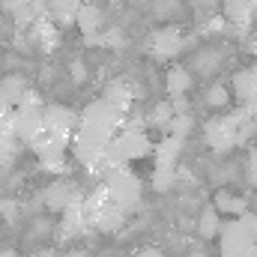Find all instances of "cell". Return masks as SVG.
Here are the masks:
<instances>
[{
	"mask_svg": "<svg viewBox=\"0 0 257 257\" xmlns=\"http://www.w3.org/2000/svg\"><path fill=\"white\" fill-rule=\"evenodd\" d=\"M236 221H239V224H242V227H245V230H248V233L257 239V212H251V209H248V212H242Z\"/></svg>",
	"mask_w": 257,
	"mask_h": 257,
	"instance_id": "484cf974",
	"label": "cell"
},
{
	"mask_svg": "<svg viewBox=\"0 0 257 257\" xmlns=\"http://www.w3.org/2000/svg\"><path fill=\"white\" fill-rule=\"evenodd\" d=\"M105 194H108V200L117 206V209H123V212H132V209H138L141 206V197H144V183H141V177L138 174H132L128 168H120V171H111L108 177H105Z\"/></svg>",
	"mask_w": 257,
	"mask_h": 257,
	"instance_id": "6da1fadb",
	"label": "cell"
},
{
	"mask_svg": "<svg viewBox=\"0 0 257 257\" xmlns=\"http://www.w3.org/2000/svg\"><path fill=\"white\" fill-rule=\"evenodd\" d=\"M180 150H183V141H180V138H171V135H165L159 144H153V159H156V168L177 171Z\"/></svg>",
	"mask_w": 257,
	"mask_h": 257,
	"instance_id": "5bb4252c",
	"label": "cell"
},
{
	"mask_svg": "<svg viewBox=\"0 0 257 257\" xmlns=\"http://www.w3.org/2000/svg\"><path fill=\"white\" fill-rule=\"evenodd\" d=\"M72 75L84 81V75H87V69H84V63H78V60H75V63H72Z\"/></svg>",
	"mask_w": 257,
	"mask_h": 257,
	"instance_id": "f546056e",
	"label": "cell"
},
{
	"mask_svg": "<svg viewBox=\"0 0 257 257\" xmlns=\"http://www.w3.org/2000/svg\"><path fill=\"white\" fill-rule=\"evenodd\" d=\"M0 215H3L6 221H15V218H18V203H15V200H9V197H6V200H0Z\"/></svg>",
	"mask_w": 257,
	"mask_h": 257,
	"instance_id": "4316f807",
	"label": "cell"
},
{
	"mask_svg": "<svg viewBox=\"0 0 257 257\" xmlns=\"http://www.w3.org/2000/svg\"><path fill=\"white\" fill-rule=\"evenodd\" d=\"M84 0H48V18L54 24H72Z\"/></svg>",
	"mask_w": 257,
	"mask_h": 257,
	"instance_id": "ffe728a7",
	"label": "cell"
},
{
	"mask_svg": "<svg viewBox=\"0 0 257 257\" xmlns=\"http://www.w3.org/2000/svg\"><path fill=\"white\" fill-rule=\"evenodd\" d=\"M165 87H168V96H171V99H183V96L192 90V72L183 69V66H174V69L168 72Z\"/></svg>",
	"mask_w": 257,
	"mask_h": 257,
	"instance_id": "d6986e66",
	"label": "cell"
},
{
	"mask_svg": "<svg viewBox=\"0 0 257 257\" xmlns=\"http://www.w3.org/2000/svg\"><path fill=\"white\" fill-rule=\"evenodd\" d=\"M171 117H174V108H171V102H162V105H156L153 108V114H150V123L156 128H162L165 132V126L171 123Z\"/></svg>",
	"mask_w": 257,
	"mask_h": 257,
	"instance_id": "d4e9b609",
	"label": "cell"
},
{
	"mask_svg": "<svg viewBox=\"0 0 257 257\" xmlns=\"http://www.w3.org/2000/svg\"><path fill=\"white\" fill-rule=\"evenodd\" d=\"M42 114H45V105L39 99V93H27L24 102L12 111V135L18 144H33L39 135H42Z\"/></svg>",
	"mask_w": 257,
	"mask_h": 257,
	"instance_id": "7a4b0ae2",
	"label": "cell"
},
{
	"mask_svg": "<svg viewBox=\"0 0 257 257\" xmlns=\"http://www.w3.org/2000/svg\"><path fill=\"white\" fill-rule=\"evenodd\" d=\"M135 257H165V251H162V248H153V245H150V248H141V251H138Z\"/></svg>",
	"mask_w": 257,
	"mask_h": 257,
	"instance_id": "f1b7e54d",
	"label": "cell"
},
{
	"mask_svg": "<svg viewBox=\"0 0 257 257\" xmlns=\"http://www.w3.org/2000/svg\"><path fill=\"white\" fill-rule=\"evenodd\" d=\"M0 257H18L15 248H0Z\"/></svg>",
	"mask_w": 257,
	"mask_h": 257,
	"instance_id": "1f68e13d",
	"label": "cell"
},
{
	"mask_svg": "<svg viewBox=\"0 0 257 257\" xmlns=\"http://www.w3.org/2000/svg\"><path fill=\"white\" fill-rule=\"evenodd\" d=\"M75 24H78V30H81L87 45H102V24H105V18H102V9L96 3H81V9L75 15Z\"/></svg>",
	"mask_w": 257,
	"mask_h": 257,
	"instance_id": "52a82bcc",
	"label": "cell"
},
{
	"mask_svg": "<svg viewBox=\"0 0 257 257\" xmlns=\"http://www.w3.org/2000/svg\"><path fill=\"white\" fill-rule=\"evenodd\" d=\"M150 51H153L159 60L177 57V54L183 51V33H180L177 27H162V30H156L153 39H150Z\"/></svg>",
	"mask_w": 257,
	"mask_h": 257,
	"instance_id": "ba28073f",
	"label": "cell"
},
{
	"mask_svg": "<svg viewBox=\"0 0 257 257\" xmlns=\"http://www.w3.org/2000/svg\"><path fill=\"white\" fill-rule=\"evenodd\" d=\"M33 153H36V159H39V165L45 168V171H51V174H60L66 168V153H69V141H60V138H51V135H39L33 144Z\"/></svg>",
	"mask_w": 257,
	"mask_h": 257,
	"instance_id": "277c9868",
	"label": "cell"
},
{
	"mask_svg": "<svg viewBox=\"0 0 257 257\" xmlns=\"http://www.w3.org/2000/svg\"><path fill=\"white\" fill-rule=\"evenodd\" d=\"M203 99H206V105H209L212 111H224V108L230 105V90H227L224 84H209Z\"/></svg>",
	"mask_w": 257,
	"mask_h": 257,
	"instance_id": "7402d4cb",
	"label": "cell"
},
{
	"mask_svg": "<svg viewBox=\"0 0 257 257\" xmlns=\"http://www.w3.org/2000/svg\"><path fill=\"white\" fill-rule=\"evenodd\" d=\"M27 93H30V84H27L24 75H6V78H0V108L3 111H15L24 102Z\"/></svg>",
	"mask_w": 257,
	"mask_h": 257,
	"instance_id": "9c48e42d",
	"label": "cell"
},
{
	"mask_svg": "<svg viewBox=\"0 0 257 257\" xmlns=\"http://www.w3.org/2000/svg\"><path fill=\"white\" fill-rule=\"evenodd\" d=\"M30 33V42L36 45V48H42V51H54L57 45H60V33H57V24L51 21V18H42V21H36V24H30L27 27Z\"/></svg>",
	"mask_w": 257,
	"mask_h": 257,
	"instance_id": "4fadbf2b",
	"label": "cell"
},
{
	"mask_svg": "<svg viewBox=\"0 0 257 257\" xmlns=\"http://www.w3.org/2000/svg\"><path fill=\"white\" fill-rule=\"evenodd\" d=\"M33 257H57V251L54 248H42V251H36Z\"/></svg>",
	"mask_w": 257,
	"mask_h": 257,
	"instance_id": "4dcf8cb0",
	"label": "cell"
},
{
	"mask_svg": "<svg viewBox=\"0 0 257 257\" xmlns=\"http://www.w3.org/2000/svg\"><path fill=\"white\" fill-rule=\"evenodd\" d=\"M233 93L242 105H257V66H248L233 75Z\"/></svg>",
	"mask_w": 257,
	"mask_h": 257,
	"instance_id": "9a60e30c",
	"label": "cell"
},
{
	"mask_svg": "<svg viewBox=\"0 0 257 257\" xmlns=\"http://www.w3.org/2000/svg\"><path fill=\"white\" fill-rule=\"evenodd\" d=\"M192 257H206V254H192Z\"/></svg>",
	"mask_w": 257,
	"mask_h": 257,
	"instance_id": "d590c367",
	"label": "cell"
},
{
	"mask_svg": "<svg viewBox=\"0 0 257 257\" xmlns=\"http://www.w3.org/2000/svg\"><path fill=\"white\" fill-rule=\"evenodd\" d=\"M245 177H248V183L257 189V150L248 153V162H245Z\"/></svg>",
	"mask_w": 257,
	"mask_h": 257,
	"instance_id": "83f0119b",
	"label": "cell"
},
{
	"mask_svg": "<svg viewBox=\"0 0 257 257\" xmlns=\"http://www.w3.org/2000/svg\"><path fill=\"white\" fill-rule=\"evenodd\" d=\"M87 227H90V218H87V212H84V197H81V200L69 203V206L63 209L60 236H63V239H75V236H81Z\"/></svg>",
	"mask_w": 257,
	"mask_h": 257,
	"instance_id": "8fae6325",
	"label": "cell"
},
{
	"mask_svg": "<svg viewBox=\"0 0 257 257\" xmlns=\"http://www.w3.org/2000/svg\"><path fill=\"white\" fill-rule=\"evenodd\" d=\"M114 111H120L123 117H128V111H132V102H135V93H132V87H128V81H114V84H108L105 87V96H102Z\"/></svg>",
	"mask_w": 257,
	"mask_h": 257,
	"instance_id": "2e32d148",
	"label": "cell"
},
{
	"mask_svg": "<svg viewBox=\"0 0 257 257\" xmlns=\"http://www.w3.org/2000/svg\"><path fill=\"white\" fill-rule=\"evenodd\" d=\"M203 3H218V0H203Z\"/></svg>",
	"mask_w": 257,
	"mask_h": 257,
	"instance_id": "e575fe53",
	"label": "cell"
},
{
	"mask_svg": "<svg viewBox=\"0 0 257 257\" xmlns=\"http://www.w3.org/2000/svg\"><path fill=\"white\" fill-rule=\"evenodd\" d=\"M192 126H194V117H192V114H174V117H171V123L165 126V135L186 141V135L192 132Z\"/></svg>",
	"mask_w": 257,
	"mask_h": 257,
	"instance_id": "603a6c76",
	"label": "cell"
},
{
	"mask_svg": "<svg viewBox=\"0 0 257 257\" xmlns=\"http://www.w3.org/2000/svg\"><path fill=\"white\" fill-rule=\"evenodd\" d=\"M218 230H221V215L209 206V209H203L200 212V218H197V233L203 236V239H215L218 236Z\"/></svg>",
	"mask_w": 257,
	"mask_h": 257,
	"instance_id": "44dd1931",
	"label": "cell"
},
{
	"mask_svg": "<svg viewBox=\"0 0 257 257\" xmlns=\"http://www.w3.org/2000/svg\"><path fill=\"white\" fill-rule=\"evenodd\" d=\"M218 248H221V257H257V239L233 218L221 224Z\"/></svg>",
	"mask_w": 257,
	"mask_h": 257,
	"instance_id": "3957f363",
	"label": "cell"
},
{
	"mask_svg": "<svg viewBox=\"0 0 257 257\" xmlns=\"http://www.w3.org/2000/svg\"><path fill=\"white\" fill-rule=\"evenodd\" d=\"M3 9L12 15L18 27H30L48 18V0H3Z\"/></svg>",
	"mask_w": 257,
	"mask_h": 257,
	"instance_id": "8992f818",
	"label": "cell"
},
{
	"mask_svg": "<svg viewBox=\"0 0 257 257\" xmlns=\"http://www.w3.org/2000/svg\"><path fill=\"white\" fill-rule=\"evenodd\" d=\"M126 221V212L123 209H117L114 203H105L99 212H93L90 215V224L93 227H99V230H108V233H114V230H120V224Z\"/></svg>",
	"mask_w": 257,
	"mask_h": 257,
	"instance_id": "e0dca14e",
	"label": "cell"
},
{
	"mask_svg": "<svg viewBox=\"0 0 257 257\" xmlns=\"http://www.w3.org/2000/svg\"><path fill=\"white\" fill-rule=\"evenodd\" d=\"M75 128H78V114L75 111H69L63 105H45V114H42V132L45 135L72 144Z\"/></svg>",
	"mask_w": 257,
	"mask_h": 257,
	"instance_id": "5b68a950",
	"label": "cell"
},
{
	"mask_svg": "<svg viewBox=\"0 0 257 257\" xmlns=\"http://www.w3.org/2000/svg\"><path fill=\"white\" fill-rule=\"evenodd\" d=\"M81 197H84V194L78 192V186H75V183H69V180H54V183L42 192L45 206H48V209H60V212H63L69 203L81 200Z\"/></svg>",
	"mask_w": 257,
	"mask_h": 257,
	"instance_id": "30bf717a",
	"label": "cell"
},
{
	"mask_svg": "<svg viewBox=\"0 0 257 257\" xmlns=\"http://www.w3.org/2000/svg\"><path fill=\"white\" fill-rule=\"evenodd\" d=\"M251 48H254V54H257V33H254V42H251Z\"/></svg>",
	"mask_w": 257,
	"mask_h": 257,
	"instance_id": "d6a6232c",
	"label": "cell"
},
{
	"mask_svg": "<svg viewBox=\"0 0 257 257\" xmlns=\"http://www.w3.org/2000/svg\"><path fill=\"white\" fill-rule=\"evenodd\" d=\"M218 3H221V18H224L230 27L242 30V27L251 24V18H254V6H251L248 0H218Z\"/></svg>",
	"mask_w": 257,
	"mask_h": 257,
	"instance_id": "7c38bea8",
	"label": "cell"
},
{
	"mask_svg": "<svg viewBox=\"0 0 257 257\" xmlns=\"http://www.w3.org/2000/svg\"><path fill=\"white\" fill-rule=\"evenodd\" d=\"M212 209L218 215H236L239 218L242 212H248V200L239 197V194H233V192H218L215 200H212Z\"/></svg>",
	"mask_w": 257,
	"mask_h": 257,
	"instance_id": "ac0fdd59",
	"label": "cell"
},
{
	"mask_svg": "<svg viewBox=\"0 0 257 257\" xmlns=\"http://www.w3.org/2000/svg\"><path fill=\"white\" fill-rule=\"evenodd\" d=\"M248 3H251V6H254V9H257V0H248Z\"/></svg>",
	"mask_w": 257,
	"mask_h": 257,
	"instance_id": "836d02e7",
	"label": "cell"
},
{
	"mask_svg": "<svg viewBox=\"0 0 257 257\" xmlns=\"http://www.w3.org/2000/svg\"><path fill=\"white\" fill-rule=\"evenodd\" d=\"M174 186H177V171H168V168H156L153 171V192L165 194Z\"/></svg>",
	"mask_w": 257,
	"mask_h": 257,
	"instance_id": "cb8c5ba5",
	"label": "cell"
}]
</instances>
